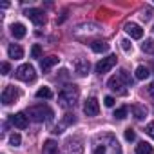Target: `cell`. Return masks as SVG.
Here are the masks:
<instances>
[{"label": "cell", "instance_id": "cell-20", "mask_svg": "<svg viewBox=\"0 0 154 154\" xmlns=\"http://www.w3.org/2000/svg\"><path fill=\"white\" fill-rule=\"evenodd\" d=\"M136 154H154L152 145L147 143V141H140V143L136 145Z\"/></svg>", "mask_w": 154, "mask_h": 154}, {"label": "cell", "instance_id": "cell-25", "mask_svg": "<svg viewBox=\"0 0 154 154\" xmlns=\"http://www.w3.org/2000/svg\"><path fill=\"white\" fill-rule=\"evenodd\" d=\"M127 112H129V109H127V107H120V109H116V111H114V114H112V116H114V118H118V120H123V118L127 116Z\"/></svg>", "mask_w": 154, "mask_h": 154}, {"label": "cell", "instance_id": "cell-31", "mask_svg": "<svg viewBox=\"0 0 154 154\" xmlns=\"http://www.w3.org/2000/svg\"><path fill=\"white\" fill-rule=\"evenodd\" d=\"M145 131H147V134L154 140V122H150V123L147 125V129H145Z\"/></svg>", "mask_w": 154, "mask_h": 154}, {"label": "cell", "instance_id": "cell-1", "mask_svg": "<svg viewBox=\"0 0 154 154\" xmlns=\"http://www.w3.org/2000/svg\"><path fill=\"white\" fill-rule=\"evenodd\" d=\"M94 154H122V147L112 134H102L94 140Z\"/></svg>", "mask_w": 154, "mask_h": 154}, {"label": "cell", "instance_id": "cell-9", "mask_svg": "<svg viewBox=\"0 0 154 154\" xmlns=\"http://www.w3.org/2000/svg\"><path fill=\"white\" fill-rule=\"evenodd\" d=\"M84 112H85L87 116H96V114L100 112V103H98V100H96V98H87L85 103H84Z\"/></svg>", "mask_w": 154, "mask_h": 154}, {"label": "cell", "instance_id": "cell-3", "mask_svg": "<svg viewBox=\"0 0 154 154\" xmlns=\"http://www.w3.org/2000/svg\"><path fill=\"white\" fill-rule=\"evenodd\" d=\"M53 116H54L53 109H51L49 105H44V103H40V105H33V107L27 109V118H31V120L36 122V123L51 122Z\"/></svg>", "mask_w": 154, "mask_h": 154}, {"label": "cell", "instance_id": "cell-14", "mask_svg": "<svg viewBox=\"0 0 154 154\" xmlns=\"http://www.w3.org/2000/svg\"><path fill=\"white\" fill-rule=\"evenodd\" d=\"M8 54H9V58L20 60V58L24 56V49H22L20 45H17V44H11V45L8 47Z\"/></svg>", "mask_w": 154, "mask_h": 154}, {"label": "cell", "instance_id": "cell-22", "mask_svg": "<svg viewBox=\"0 0 154 154\" xmlns=\"http://www.w3.org/2000/svg\"><path fill=\"white\" fill-rule=\"evenodd\" d=\"M149 74H150L149 67H145V65H138L136 67V72H134L136 80H145V78H149Z\"/></svg>", "mask_w": 154, "mask_h": 154}, {"label": "cell", "instance_id": "cell-23", "mask_svg": "<svg viewBox=\"0 0 154 154\" xmlns=\"http://www.w3.org/2000/svg\"><path fill=\"white\" fill-rule=\"evenodd\" d=\"M141 51L147 53V54H154V40H152V38L145 40V42L141 44Z\"/></svg>", "mask_w": 154, "mask_h": 154}, {"label": "cell", "instance_id": "cell-17", "mask_svg": "<svg viewBox=\"0 0 154 154\" xmlns=\"http://www.w3.org/2000/svg\"><path fill=\"white\" fill-rule=\"evenodd\" d=\"M42 152L44 154H58V143L54 140H47L42 147Z\"/></svg>", "mask_w": 154, "mask_h": 154}, {"label": "cell", "instance_id": "cell-10", "mask_svg": "<svg viewBox=\"0 0 154 154\" xmlns=\"http://www.w3.org/2000/svg\"><path fill=\"white\" fill-rule=\"evenodd\" d=\"M74 71H76V74H78V76H85V74H89V71H91V63H89V60H85V58L74 60Z\"/></svg>", "mask_w": 154, "mask_h": 154}, {"label": "cell", "instance_id": "cell-12", "mask_svg": "<svg viewBox=\"0 0 154 154\" xmlns=\"http://www.w3.org/2000/svg\"><path fill=\"white\" fill-rule=\"evenodd\" d=\"M82 141L80 140H69L65 143V154H82Z\"/></svg>", "mask_w": 154, "mask_h": 154}, {"label": "cell", "instance_id": "cell-19", "mask_svg": "<svg viewBox=\"0 0 154 154\" xmlns=\"http://www.w3.org/2000/svg\"><path fill=\"white\" fill-rule=\"evenodd\" d=\"M91 49L94 53H105L109 49V44L103 42V40H94V42H91Z\"/></svg>", "mask_w": 154, "mask_h": 154}, {"label": "cell", "instance_id": "cell-33", "mask_svg": "<svg viewBox=\"0 0 154 154\" xmlns=\"http://www.w3.org/2000/svg\"><path fill=\"white\" fill-rule=\"evenodd\" d=\"M9 71H11V65H9L8 62H4V63H2V74L6 76V74H9Z\"/></svg>", "mask_w": 154, "mask_h": 154}, {"label": "cell", "instance_id": "cell-21", "mask_svg": "<svg viewBox=\"0 0 154 154\" xmlns=\"http://www.w3.org/2000/svg\"><path fill=\"white\" fill-rule=\"evenodd\" d=\"M74 122H76V118H74V114H65V118H63V122H62V125H60V127H56V129H54L53 132H54V134H60V132H63L62 129H63L65 125H72Z\"/></svg>", "mask_w": 154, "mask_h": 154}, {"label": "cell", "instance_id": "cell-4", "mask_svg": "<svg viewBox=\"0 0 154 154\" xmlns=\"http://www.w3.org/2000/svg\"><path fill=\"white\" fill-rule=\"evenodd\" d=\"M78 98H80V91H78V87H76V85H65L60 91V94H58V102L65 109L74 107L76 102H78Z\"/></svg>", "mask_w": 154, "mask_h": 154}, {"label": "cell", "instance_id": "cell-24", "mask_svg": "<svg viewBox=\"0 0 154 154\" xmlns=\"http://www.w3.org/2000/svg\"><path fill=\"white\" fill-rule=\"evenodd\" d=\"M36 98H45V100H49V98H53V91H51L49 87H40V89L36 91Z\"/></svg>", "mask_w": 154, "mask_h": 154}, {"label": "cell", "instance_id": "cell-26", "mask_svg": "<svg viewBox=\"0 0 154 154\" xmlns=\"http://www.w3.org/2000/svg\"><path fill=\"white\" fill-rule=\"evenodd\" d=\"M40 56H42V47L38 44H35L31 47V58H40Z\"/></svg>", "mask_w": 154, "mask_h": 154}, {"label": "cell", "instance_id": "cell-27", "mask_svg": "<svg viewBox=\"0 0 154 154\" xmlns=\"http://www.w3.org/2000/svg\"><path fill=\"white\" fill-rule=\"evenodd\" d=\"M9 143H11L13 147H18V145L22 143V138H20V134H11V136H9Z\"/></svg>", "mask_w": 154, "mask_h": 154}, {"label": "cell", "instance_id": "cell-34", "mask_svg": "<svg viewBox=\"0 0 154 154\" xmlns=\"http://www.w3.org/2000/svg\"><path fill=\"white\" fill-rule=\"evenodd\" d=\"M149 94H150V96L154 98V82H152V84L149 85Z\"/></svg>", "mask_w": 154, "mask_h": 154}, {"label": "cell", "instance_id": "cell-13", "mask_svg": "<svg viewBox=\"0 0 154 154\" xmlns=\"http://www.w3.org/2000/svg\"><path fill=\"white\" fill-rule=\"evenodd\" d=\"M11 122H13V125H15L17 129H26V127L29 125V120H27V116H26L24 112L13 114V116H11Z\"/></svg>", "mask_w": 154, "mask_h": 154}, {"label": "cell", "instance_id": "cell-32", "mask_svg": "<svg viewBox=\"0 0 154 154\" xmlns=\"http://www.w3.org/2000/svg\"><path fill=\"white\" fill-rule=\"evenodd\" d=\"M103 103H105V107H112L114 105V98L112 96H105L103 98Z\"/></svg>", "mask_w": 154, "mask_h": 154}, {"label": "cell", "instance_id": "cell-2", "mask_svg": "<svg viewBox=\"0 0 154 154\" xmlns=\"http://www.w3.org/2000/svg\"><path fill=\"white\" fill-rule=\"evenodd\" d=\"M131 84H132V80H131V76H129V72H127L125 69H122L118 74L111 76L109 82H107L109 89H111L112 93H116V94H122V96L127 94V87H129Z\"/></svg>", "mask_w": 154, "mask_h": 154}, {"label": "cell", "instance_id": "cell-15", "mask_svg": "<svg viewBox=\"0 0 154 154\" xmlns=\"http://www.w3.org/2000/svg\"><path fill=\"white\" fill-rule=\"evenodd\" d=\"M58 63V58L56 56H47V58H42L40 60V67H42V71L44 72H47L53 65H56Z\"/></svg>", "mask_w": 154, "mask_h": 154}, {"label": "cell", "instance_id": "cell-30", "mask_svg": "<svg viewBox=\"0 0 154 154\" xmlns=\"http://www.w3.org/2000/svg\"><path fill=\"white\" fill-rule=\"evenodd\" d=\"M120 44H122V49H123L125 53H131V51H132V44H131L129 40H122Z\"/></svg>", "mask_w": 154, "mask_h": 154}, {"label": "cell", "instance_id": "cell-5", "mask_svg": "<svg viewBox=\"0 0 154 154\" xmlns=\"http://www.w3.org/2000/svg\"><path fill=\"white\" fill-rule=\"evenodd\" d=\"M15 74H17V78H18V80H22V82H33V80L36 78L35 67H33V65H29V63L20 65V67L15 71Z\"/></svg>", "mask_w": 154, "mask_h": 154}, {"label": "cell", "instance_id": "cell-28", "mask_svg": "<svg viewBox=\"0 0 154 154\" xmlns=\"http://www.w3.org/2000/svg\"><path fill=\"white\" fill-rule=\"evenodd\" d=\"M123 136H125V140H127V141H134L136 132H134V129H131V127H129V129H125V134H123Z\"/></svg>", "mask_w": 154, "mask_h": 154}, {"label": "cell", "instance_id": "cell-6", "mask_svg": "<svg viewBox=\"0 0 154 154\" xmlns=\"http://www.w3.org/2000/svg\"><path fill=\"white\" fill-rule=\"evenodd\" d=\"M26 17H27L35 26H44V24H45V13H44L42 9H38V8H29V9L26 11Z\"/></svg>", "mask_w": 154, "mask_h": 154}, {"label": "cell", "instance_id": "cell-7", "mask_svg": "<svg viewBox=\"0 0 154 154\" xmlns=\"http://www.w3.org/2000/svg\"><path fill=\"white\" fill-rule=\"evenodd\" d=\"M114 65H116V56H114V54H109L107 58H102V60L96 63L94 69H96L98 74H103V72H109Z\"/></svg>", "mask_w": 154, "mask_h": 154}, {"label": "cell", "instance_id": "cell-35", "mask_svg": "<svg viewBox=\"0 0 154 154\" xmlns=\"http://www.w3.org/2000/svg\"><path fill=\"white\" fill-rule=\"evenodd\" d=\"M150 69H152V71H154V63H150Z\"/></svg>", "mask_w": 154, "mask_h": 154}, {"label": "cell", "instance_id": "cell-29", "mask_svg": "<svg viewBox=\"0 0 154 154\" xmlns=\"http://www.w3.org/2000/svg\"><path fill=\"white\" fill-rule=\"evenodd\" d=\"M150 17H152V9H150V8H145V9L141 11V18L147 22V20H150Z\"/></svg>", "mask_w": 154, "mask_h": 154}, {"label": "cell", "instance_id": "cell-18", "mask_svg": "<svg viewBox=\"0 0 154 154\" xmlns=\"http://www.w3.org/2000/svg\"><path fill=\"white\" fill-rule=\"evenodd\" d=\"M11 35L15 38H24L26 36V26L24 24H13L11 26Z\"/></svg>", "mask_w": 154, "mask_h": 154}, {"label": "cell", "instance_id": "cell-8", "mask_svg": "<svg viewBox=\"0 0 154 154\" xmlns=\"http://www.w3.org/2000/svg\"><path fill=\"white\" fill-rule=\"evenodd\" d=\"M18 96H20L18 89H17L15 85H8V87L4 89V93H2V103H4V105H11L13 102L18 100Z\"/></svg>", "mask_w": 154, "mask_h": 154}, {"label": "cell", "instance_id": "cell-11", "mask_svg": "<svg viewBox=\"0 0 154 154\" xmlns=\"http://www.w3.org/2000/svg\"><path fill=\"white\" fill-rule=\"evenodd\" d=\"M123 29H125V33H127L131 38H134V40H140V38L143 36V29H141L138 24H134V22H127Z\"/></svg>", "mask_w": 154, "mask_h": 154}, {"label": "cell", "instance_id": "cell-16", "mask_svg": "<svg viewBox=\"0 0 154 154\" xmlns=\"http://www.w3.org/2000/svg\"><path fill=\"white\" fill-rule=\"evenodd\" d=\"M131 111H132V114H134V118H136V120H143V118L147 116V107H145V105L134 103V105L131 107Z\"/></svg>", "mask_w": 154, "mask_h": 154}]
</instances>
